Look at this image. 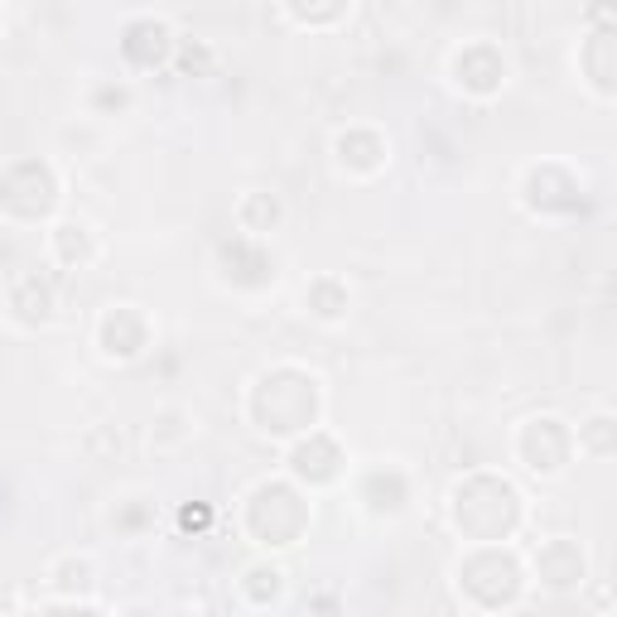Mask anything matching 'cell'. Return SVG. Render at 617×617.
<instances>
[{
	"label": "cell",
	"instance_id": "cell-8",
	"mask_svg": "<svg viewBox=\"0 0 617 617\" xmlns=\"http://www.w3.org/2000/svg\"><path fill=\"white\" fill-rule=\"evenodd\" d=\"M305 305L313 319H323V323H337L347 313V285L343 281H333V275H319L313 285H305Z\"/></svg>",
	"mask_w": 617,
	"mask_h": 617
},
{
	"label": "cell",
	"instance_id": "cell-2",
	"mask_svg": "<svg viewBox=\"0 0 617 617\" xmlns=\"http://www.w3.org/2000/svg\"><path fill=\"white\" fill-rule=\"evenodd\" d=\"M453 83L473 92V97H493V92L507 87V58L493 44H463L453 54Z\"/></svg>",
	"mask_w": 617,
	"mask_h": 617
},
{
	"label": "cell",
	"instance_id": "cell-9",
	"mask_svg": "<svg viewBox=\"0 0 617 617\" xmlns=\"http://www.w3.org/2000/svg\"><path fill=\"white\" fill-rule=\"evenodd\" d=\"M54 584L63 589V593H92V589H97V569H92L87 555H83V560H78V555H68V560L54 565Z\"/></svg>",
	"mask_w": 617,
	"mask_h": 617
},
{
	"label": "cell",
	"instance_id": "cell-6",
	"mask_svg": "<svg viewBox=\"0 0 617 617\" xmlns=\"http://www.w3.org/2000/svg\"><path fill=\"white\" fill-rule=\"evenodd\" d=\"M337 165L343 169H353V174H377L381 165H387V145H381V135H371V131H347V135H337Z\"/></svg>",
	"mask_w": 617,
	"mask_h": 617
},
{
	"label": "cell",
	"instance_id": "cell-15",
	"mask_svg": "<svg viewBox=\"0 0 617 617\" xmlns=\"http://www.w3.org/2000/svg\"><path fill=\"white\" fill-rule=\"evenodd\" d=\"M126 102H131V87H102L97 92V107H116V111H121Z\"/></svg>",
	"mask_w": 617,
	"mask_h": 617
},
{
	"label": "cell",
	"instance_id": "cell-4",
	"mask_svg": "<svg viewBox=\"0 0 617 617\" xmlns=\"http://www.w3.org/2000/svg\"><path fill=\"white\" fill-rule=\"evenodd\" d=\"M10 309L20 323H49L54 319V285L39 281V271H20L10 281Z\"/></svg>",
	"mask_w": 617,
	"mask_h": 617
},
{
	"label": "cell",
	"instance_id": "cell-10",
	"mask_svg": "<svg viewBox=\"0 0 617 617\" xmlns=\"http://www.w3.org/2000/svg\"><path fill=\"white\" fill-rule=\"evenodd\" d=\"M241 589H247L256 603H275V598H281V589H285V574L275 565H251L247 569V584H241Z\"/></svg>",
	"mask_w": 617,
	"mask_h": 617
},
{
	"label": "cell",
	"instance_id": "cell-7",
	"mask_svg": "<svg viewBox=\"0 0 617 617\" xmlns=\"http://www.w3.org/2000/svg\"><path fill=\"white\" fill-rule=\"evenodd\" d=\"M281 217H285V207H281V198H271V193H247L237 203V223H241V232H251V237L275 232Z\"/></svg>",
	"mask_w": 617,
	"mask_h": 617
},
{
	"label": "cell",
	"instance_id": "cell-11",
	"mask_svg": "<svg viewBox=\"0 0 617 617\" xmlns=\"http://www.w3.org/2000/svg\"><path fill=\"white\" fill-rule=\"evenodd\" d=\"M285 15L295 20V25L323 29V25H337V20H347V5H285Z\"/></svg>",
	"mask_w": 617,
	"mask_h": 617
},
{
	"label": "cell",
	"instance_id": "cell-12",
	"mask_svg": "<svg viewBox=\"0 0 617 617\" xmlns=\"http://www.w3.org/2000/svg\"><path fill=\"white\" fill-rule=\"evenodd\" d=\"M608 429H613V420H608V415H598V420H589V429H579V444H584L589 453H598V459H608V453H613Z\"/></svg>",
	"mask_w": 617,
	"mask_h": 617
},
{
	"label": "cell",
	"instance_id": "cell-13",
	"mask_svg": "<svg viewBox=\"0 0 617 617\" xmlns=\"http://www.w3.org/2000/svg\"><path fill=\"white\" fill-rule=\"evenodd\" d=\"M179 420H183V411H165V415H159V425L150 429V444H155V449H174V444H179V439L189 435V429H174Z\"/></svg>",
	"mask_w": 617,
	"mask_h": 617
},
{
	"label": "cell",
	"instance_id": "cell-14",
	"mask_svg": "<svg viewBox=\"0 0 617 617\" xmlns=\"http://www.w3.org/2000/svg\"><path fill=\"white\" fill-rule=\"evenodd\" d=\"M179 73H203L207 63H213V49L207 44H189V39H179Z\"/></svg>",
	"mask_w": 617,
	"mask_h": 617
},
{
	"label": "cell",
	"instance_id": "cell-3",
	"mask_svg": "<svg viewBox=\"0 0 617 617\" xmlns=\"http://www.w3.org/2000/svg\"><path fill=\"white\" fill-rule=\"evenodd\" d=\"M174 49H179V34H174L169 20H159V15H135L121 34V54L131 58L135 68L165 63V58H174Z\"/></svg>",
	"mask_w": 617,
	"mask_h": 617
},
{
	"label": "cell",
	"instance_id": "cell-1",
	"mask_svg": "<svg viewBox=\"0 0 617 617\" xmlns=\"http://www.w3.org/2000/svg\"><path fill=\"white\" fill-rule=\"evenodd\" d=\"M97 343L102 353L116 357V363H135V357L150 347V323L135 305H111L97 323Z\"/></svg>",
	"mask_w": 617,
	"mask_h": 617
},
{
	"label": "cell",
	"instance_id": "cell-5",
	"mask_svg": "<svg viewBox=\"0 0 617 617\" xmlns=\"http://www.w3.org/2000/svg\"><path fill=\"white\" fill-rule=\"evenodd\" d=\"M49 247H54V261L68 265V271H87L97 261V237H92L87 223H58Z\"/></svg>",
	"mask_w": 617,
	"mask_h": 617
},
{
	"label": "cell",
	"instance_id": "cell-16",
	"mask_svg": "<svg viewBox=\"0 0 617 617\" xmlns=\"http://www.w3.org/2000/svg\"><path fill=\"white\" fill-rule=\"evenodd\" d=\"M179 526L183 531H203L207 526V507H183L179 511Z\"/></svg>",
	"mask_w": 617,
	"mask_h": 617
}]
</instances>
